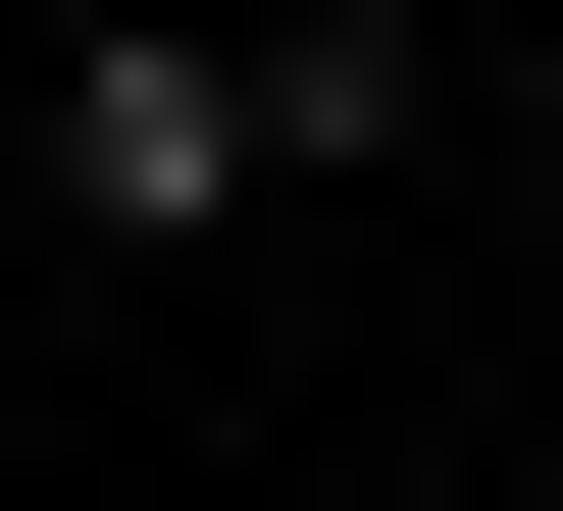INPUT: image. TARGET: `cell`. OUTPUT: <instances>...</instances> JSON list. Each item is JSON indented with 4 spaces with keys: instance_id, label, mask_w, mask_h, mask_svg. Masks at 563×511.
<instances>
[{
    "instance_id": "obj_1",
    "label": "cell",
    "mask_w": 563,
    "mask_h": 511,
    "mask_svg": "<svg viewBox=\"0 0 563 511\" xmlns=\"http://www.w3.org/2000/svg\"><path fill=\"white\" fill-rule=\"evenodd\" d=\"M410 0H103V52H52V204H103V256H256V204H358L410 154Z\"/></svg>"
}]
</instances>
